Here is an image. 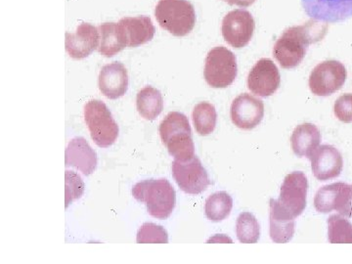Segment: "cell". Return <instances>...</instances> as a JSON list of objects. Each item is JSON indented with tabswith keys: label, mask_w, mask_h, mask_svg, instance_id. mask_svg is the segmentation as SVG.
<instances>
[{
	"label": "cell",
	"mask_w": 352,
	"mask_h": 264,
	"mask_svg": "<svg viewBox=\"0 0 352 264\" xmlns=\"http://www.w3.org/2000/svg\"><path fill=\"white\" fill-rule=\"evenodd\" d=\"M327 31V23L314 19L302 25L289 28L277 39L273 47V56L282 68H296L302 63L308 46L322 41Z\"/></svg>",
	"instance_id": "obj_1"
},
{
	"label": "cell",
	"mask_w": 352,
	"mask_h": 264,
	"mask_svg": "<svg viewBox=\"0 0 352 264\" xmlns=\"http://www.w3.org/2000/svg\"><path fill=\"white\" fill-rule=\"evenodd\" d=\"M160 135L168 153L178 161H188L196 156L188 118L182 113L170 112L159 127Z\"/></svg>",
	"instance_id": "obj_2"
},
{
	"label": "cell",
	"mask_w": 352,
	"mask_h": 264,
	"mask_svg": "<svg viewBox=\"0 0 352 264\" xmlns=\"http://www.w3.org/2000/svg\"><path fill=\"white\" fill-rule=\"evenodd\" d=\"M136 200L144 203L148 212L157 219H166L173 212L176 193L168 180L148 179L139 182L132 189Z\"/></svg>",
	"instance_id": "obj_3"
},
{
	"label": "cell",
	"mask_w": 352,
	"mask_h": 264,
	"mask_svg": "<svg viewBox=\"0 0 352 264\" xmlns=\"http://www.w3.org/2000/svg\"><path fill=\"white\" fill-rule=\"evenodd\" d=\"M155 16L160 25L175 36H187L195 28V9L188 0H160Z\"/></svg>",
	"instance_id": "obj_4"
},
{
	"label": "cell",
	"mask_w": 352,
	"mask_h": 264,
	"mask_svg": "<svg viewBox=\"0 0 352 264\" xmlns=\"http://www.w3.org/2000/svg\"><path fill=\"white\" fill-rule=\"evenodd\" d=\"M85 120L95 144L108 148L116 142L119 136V126L103 102L88 101L85 106Z\"/></svg>",
	"instance_id": "obj_5"
},
{
	"label": "cell",
	"mask_w": 352,
	"mask_h": 264,
	"mask_svg": "<svg viewBox=\"0 0 352 264\" xmlns=\"http://www.w3.org/2000/svg\"><path fill=\"white\" fill-rule=\"evenodd\" d=\"M237 59L230 50L224 46H217L208 53L204 75L210 87H229L237 78Z\"/></svg>",
	"instance_id": "obj_6"
},
{
	"label": "cell",
	"mask_w": 352,
	"mask_h": 264,
	"mask_svg": "<svg viewBox=\"0 0 352 264\" xmlns=\"http://www.w3.org/2000/svg\"><path fill=\"white\" fill-rule=\"evenodd\" d=\"M308 180L302 171H295L285 177L281 186L278 207L285 214L296 219L307 208Z\"/></svg>",
	"instance_id": "obj_7"
},
{
	"label": "cell",
	"mask_w": 352,
	"mask_h": 264,
	"mask_svg": "<svg viewBox=\"0 0 352 264\" xmlns=\"http://www.w3.org/2000/svg\"><path fill=\"white\" fill-rule=\"evenodd\" d=\"M347 78L346 67L336 60L317 65L309 76V88L316 96H329L344 87Z\"/></svg>",
	"instance_id": "obj_8"
},
{
	"label": "cell",
	"mask_w": 352,
	"mask_h": 264,
	"mask_svg": "<svg viewBox=\"0 0 352 264\" xmlns=\"http://www.w3.org/2000/svg\"><path fill=\"white\" fill-rule=\"evenodd\" d=\"M173 175L180 189L191 195L201 193L210 184L207 170L196 156L184 162L175 160L173 163Z\"/></svg>",
	"instance_id": "obj_9"
},
{
	"label": "cell",
	"mask_w": 352,
	"mask_h": 264,
	"mask_svg": "<svg viewBox=\"0 0 352 264\" xmlns=\"http://www.w3.org/2000/svg\"><path fill=\"white\" fill-rule=\"evenodd\" d=\"M254 23L252 14L243 9H236L227 14L222 21L221 32L227 43L234 48H243L254 36Z\"/></svg>",
	"instance_id": "obj_10"
},
{
	"label": "cell",
	"mask_w": 352,
	"mask_h": 264,
	"mask_svg": "<svg viewBox=\"0 0 352 264\" xmlns=\"http://www.w3.org/2000/svg\"><path fill=\"white\" fill-rule=\"evenodd\" d=\"M311 19L338 24L352 18V0H300Z\"/></svg>",
	"instance_id": "obj_11"
},
{
	"label": "cell",
	"mask_w": 352,
	"mask_h": 264,
	"mask_svg": "<svg viewBox=\"0 0 352 264\" xmlns=\"http://www.w3.org/2000/svg\"><path fill=\"white\" fill-rule=\"evenodd\" d=\"M281 85V76L276 65L263 58L254 65L248 76V87L252 94L261 97L274 94Z\"/></svg>",
	"instance_id": "obj_12"
},
{
	"label": "cell",
	"mask_w": 352,
	"mask_h": 264,
	"mask_svg": "<svg viewBox=\"0 0 352 264\" xmlns=\"http://www.w3.org/2000/svg\"><path fill=\"white\" fill-rule=\"evenodd\" d=\"M230 115L236 126L244 131H251L258 126L263 119V102L251 94H241L234 99Z\"/></svg>",
	"instance_id": "obj_13"
},
{
	"label": "cell",
	"mask_w": 352,
	"mask_h": 264,
	"mask_svg": "<svg viewBox=\"0 0 352 264\" xmlns=\"http://www.w3.org/2000/svg\"><path fill=\"white\" fill-rule=\"evenodd\" d=\"M309 159L314 175L320 182L338 177L344 166L339 150L331 145L319 146Z\"/></svg>",
	"instance_id": "obj_14"
},
{
	"label": "cell",
	"mask_w": 352,
	"mask_h": 264,
	"mask_svg": "<svg viewBox=\"0 0 352 264\" xmlns=\"http://www.w3.org/2000/svg\"><path fill=\"white\" fill-rule=\"evenodd\" d=\"M99 30L88 23L78 25L74 34H66V50L74 59L87 58L99 48Z\"/></svg>",
	"instance_id": "obj_15"
},
{
	"label": "cell",
	"mask_w": 352,
	"mask_h": 264,
	"mask_svg": "<svg viewBox=\"0 0 352 264\" xmlns=\"http://www.w3.org/2000/svg\"><path fill=\"white\" fill-rule=\"evenodd\" d=\"M99 89L109 99L124 96L129 87V74L124 64L120 62L105 65L98 78Z\"/></svg>",
	"instance_id": "obj_16"
},
{
	"label": "cell",
	"mask_w": 352,
	"mask_h": 264,
	"mask_svg": "<svg viewBox=\"0 0 352 264\" xmlns=\"http://www.w3.org/2000/svg\"><path fill=\"white\" fill-rule=\"evenodd\" d=\"M66 166H74L85 175L94 173L97 164L96 153L83 138H74L66 149Z\"/></svg>",
	"instance_id": "obj_17"
},
{
	"label": "cell",
	"mask_w": 352,
	"mask_h": 264,
	"mask_svg": "<svg viewBox=\"0 0 352 264\" xmlns=\"http://www.w3.org/2000/svg\"><path fill=\"white\" fill-rule=\"evenodd\" d=\"M119 23L126 32L127 46L131 48L149 43L156 32L152 20L147 16L122 18Z\"/></svg>",
	"instance_id": "obj_18"
},
{
	"label": "cell",
	"mask_w": 352,
	"mask_h": 264,
	"mask_svg": "<svg viewBox=\"0 0 352 264\" xmlns=\"http://www.w3.org/2000/svg\"><path fill=\"white\" fill-rule=\"evenodd\" d=\"M321 133L318 127L305 122L296 127L291 136L292 149L298 157H309L320 146Z\"/></svg>",
	"instance_id": "obj_19"
},
{
	"label": "cell",
	"mask_w": 352,
	"mask_h": 264,
	"mask_svg": "<svg viewBox=\"0 0 352 264\" xmlns=\"http://www.w3.org/2000/svg\"><path fill=\"white\" fill-rule=\"evenodd\" d=\"M98 30L101 41L98 51L103 56H115L126 47V34L120 23H104Z\"/></svg>",
	"instance_id": "obj_20"
},
{
	"label": "cell",
	"mask_w": 352,
	"mask_h": 264,
	"mask_svg": "<svg viewBox=\"0 0 352 264\" xmlns=\"http://www.w3.org/2000/svg\"><path fill=\"white\" fill-rule=\"evenodd\" d=\"M295 219L285 214L276 201L270 200V237L275 243H288L295 234Z\"/></svg>",
	"instance_id": "obj_21"
},
{
	"label": "cell",
	"mask_w": 352,
	"mask_h": 264,
	"mask_svg": "<svg viewBox=\"0 0 352 264\" xmlns=\"http://www.w3.org/2000/svg\"><path fill=\"white\" fill-rule=\"evenodd\" d=\"M136 107L145 120H156L164 110L163 95L156 88L146 87L138 92Z\"/></svg>",
	"instance_id": "obj_22"
},
{
	"label": "cell",
	"mask_w": 352,
	"mask_h": 264,
	"mask_svg": "<svg viewBox=\"0 0 352 264\" xmlns=\"http://www.w3.org/2000/svg\"><path fill=\"white\" fill-rule=\"evenodd\" d=\"M194 126L196 131L201 136L208 135L214 132L217 126V113L214 106L208 102H201L194 108L193 113Z\"/></svg>",
	"instance_id": "obj_23"
},
{
	"label": "cell",
	"mask_w": 352,
	"mask_h": 264,
	"mask_svg": "<svg viewBox=\"0 0 352 264\" xmlns=\"http://www.w3.org/2000/svg\"><path fill=\"white\" fill-rule=\"evenodd\" d=\"M233 208V200L226 192H217L206 201L205 212L208 219L219 222L229 217Z\"/></svg>",
	"instance_id": "obj_24"
},
{
	"label": "cell",
	"mask_w": 352,
	"mask_h": 264,
	"mask_svg": "<svg viewBox=\"0 0 352 264\" xmlns=\"http://www.w3.org/2000/svg\"><path fill=\"white\" fill-rule=\"evenodd\" d=\"M236 233L241 243L254 244L258 242L261 235L258 219L251 212H242L237 219Z\"/></svg>",
	"instance_id": "obj_25"
},
{
	"label": "cell",
	"mask_w": 352,
	"mask_h": 264,
	"mask_svg": "<svg viewBox=\"0 0 352 264\" xmlns=\"http://www.w3.org/2000/svg\"><path fill=\"white\" fill-rule=\"evenodd\" d=\"M342 186V182L333 183L318 190L314 198V207L317 212L328 214L336 210Z\"/></svg>",
	"instance_id": "obj_26"
},
{
	"label": "cell",
	"mask_w": 352,
	"mask_h": 264,
	"mask_svg": "<svg viewBox=\"0 0 352 264\" xmlns=\"http://www.w3.org/2000/svg\"><path fill=\"white\" fill-rule=\"evenodd\" d=\"M329 241L330 243L352 244V224L340 215H332L328 219Z\"/></svg>",
	"instance_id": "obj_27"
},
{
	"label": "cell",
	"mask_w": 352,
	"mask_h": 264,
	"mask_svg": "<svg viewBox=\"0 0 352 264\" xmlns=\"http://www.w3.org/2000/svg\"><path fill=\"white\" fill-rule=\"evenodd\" d=\"M138 243H168V236L163 227L154 223H145L139 229Z\"/></svg>",
	"instance_id": "obj_28"
},
{
	"label": "cell",
	"mask_w": 352,
	"mask_h": 264,
	"mask_svg": "<svg viewBox=\"0 0 352 264\" xmlns=\"http://www.w3.org/2000/svg\"><path fill=\"white\" fill-rule=\"evenodd\" d=\"M65 176H66V208H68L72 201L82 196L85 192V183L75 171L67 170Z\"/></svg>",
	"instance_id": "obj_29"
},
{
	"label": "cell",
	"mask_w": 352,
	"mask_h": 264,
	"mask_svg": "<svg viewBox=\"0 0 352 264\" xmlns=\"http://www.w3.org/2000/svg\"><path fill=\"white\" fill-rule=\"evenodd\" d=\"M333 113L336 117L344 122V124H351L352 122V94H346L342 95L335 102L333 105Z\"/></svg>",
	"instance_id": "obj_30"
},
{
	"label": "cell",
	"mask_w": 352,
	"mask_h": 264,
	"mask_svg": "<svg viewBox=\"0 0 352 264\" xmlns=\"http://www.w3.org/2000/svg\"><path fill=\"white\" fill-rule=\"evenodd\" d=\"M256 2V0H229L228 3L230 6H237L240 7H249Z\"/></svg>",
	"instance_id": "obj_31"
},
{
	"label": "cell",
	"mask_w": 352,
	"mask_h": 264,
	"mask_svg": "<svg viewBox=\"0 0 352 264\" xmlns=\"http://www.w3.org/2000/svg\"><path fill=\"white\" fill-rule=\"evenodd\" d=\"M344 217H352V185H351V192H349V198L347 201L346 207L344 208L342 214Z\"/></svg>",
	"instance_id": "obj_32"
},
{
	"label": "cell",
	"mask_w": 352,
	"mask_h": 264,
	"mask_svg": "<svg viewBox=\"0 0 352 264\" xmlns=\"http://www.w3.org/2000/svg\"><path fill=\"white\" fill-rule=\"evenodd\" d=\"M223 1H226L227 3H228L229 0H223Z\"/></svg>",
	"instance_id": "obj_33"
}]
</instances>
